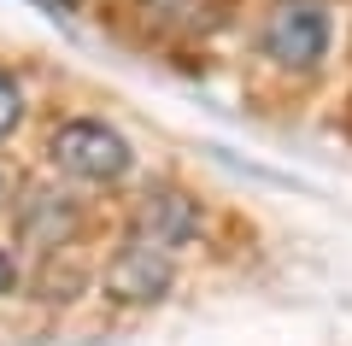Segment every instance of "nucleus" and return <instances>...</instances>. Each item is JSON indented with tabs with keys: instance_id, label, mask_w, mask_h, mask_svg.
I'll return each mask as SVG.
<instances>
[{
	"instance_id": "1",
	"label": "nucleus",
	"mask_w": 352,
	"mask_h": 346,
	"mask_svg": "<svg viewBox=\"0 0 352 346\" xmlns=\"http://www.w3.org/2000/svg\"><path fill=\"white\" fill-rule=\"evenodd\" d=\"M329 36H335V12L329 0H270L258 18V53L288 76H311L329 59Z\"/></svg>"
},
{
	"instance_id": "2",
	"label": "nucleus",
	"mask_w": 352,
	"mask_h": 346,
	"mask_svg": "<svg viewBox=\"0 0 352 346\" xmlns=\"http://www.w3.org/2000/svg\"><path fill=\"white\" fill-rule=\"evenodd\" d=\"M47 159L59 176H71V182H94V188H112L129 176V164H135V153H129V141L118 136L106 118H59L47 136Z\"/></svg>"
},
{
	"instance_id": "3",
	"label": "nucleus",
	"mask_w": 352,
	"mask_h": 346,
	"mask_svg": "<svg viewBox=\"0 0 352 346\" xmlns=\"http://www.w3.org/2000/svg\"><path fill=\"white\" fill-rule=\"evenodd\" d=\"M200 235H206V211H200V199H194L188 188L153 182V188H141V194L129 199L124 241H135V247H153V252H164V259H176V252H188Z\"/></svg>"
},
{
	"instance_id": "4",
	"label": "nucleus",
	"mask_w": 352,
	"mask_h": 346,
	"mask_svg": "<svg viewBox=\"0 0 352 346\" xmlns=\"http://www.w3.org/2000/svg\"><path fill=\"white\" fill-rule=\"evenodd\" d=\"M82 223H88V217H82V199H76L71 188H59V182L18 188V199H12V235L24 241L30 252H41V259L76 247Z\"/></svg>"
},
{
	"instance_id": "5",
	"label": "nucleus",
	"mask_w": 352,
	"mask_h": 346,
	"mask_svg": "<svg viewBox=\"0 0 352 346\" xmlns=\"http://www.w3.org/2000/svg\"><path fill=\"white\" fill-rule=\"evenodd\" d=\"M170 288H176V259H164L153 247H135V241H124L100 270V294L112 305H153Z\"/></svg>"
},
{
	"instance_id": "6",
	"label": "nucleus",
	"mask_w": 352,
	"mask_h": 346,
	"mask_svg": "<svg viewBox=\"0 0 352 346\" xmlns=\"http://www.w3.org/2000/svg\"><path fill=\"white\" fill-rule=\"evenodd\" d=\"M18 124H24V83L12 71H0V141L18 136Z\"/></svg>"
},
{
	"instance_id": "7",
	"label": "nucleus",
	"mask_w": 352,
	"mask_h": 346,
	"mask_svg": "<svg viewBox=\"0 0 352 346\" xmlns=\"http://www.w3.org/2000/svg\"><path fill=\"white\" fill-rule=\"evenodd\" d=\"M18 288H24V270H18V259L6 247H0V299H12Z\"/></svg>"
},
{
	"instance_id": "8",
	"label": "nucleus",
	"mask_w": 352,
	"mask_h": 346,
	"mask_svg": "<svg viewBox=\"0 0 352 346\" xmlns=\"http://www.w3.org/2000/svg\"><path fill=\"white\" fill-rule=\"evenodd\" d=\"M12 199H18V188H12V176L0 171V211H12Z\"/></svg>"
},
{
	"instance_id": "9",
	"label": "nucleus",
	"mask_w": 352,
	"mask_h": 346,
	"mask_svg": "<svg viewBox=\"0 0 352 346\" xmlns=\"http://www.w3.org/2000/svg\"><path fill=\"white\" fill-rule=\"evenodd\" d=\"M65 6H71V0H65Z\"/></svg>"
}]
</instances>
